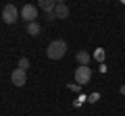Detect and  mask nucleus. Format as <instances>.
<instances>
[{
	"label": "nucleus",
	"instance_id": "20e7f679",
	"mask_svg": "<svg viewBox=\"0 0 125 116\" xmlns=\"http://www.w3.org/2000/svg\"><path fill=\"white\" fill-rule=\"evenodd\" d=\"M21 19L25 23H36V19H38V6H33V4H25L21 8Z\"/></svg>",
	"mask_w": 125,
	"mask_h": 116
},
{
	"label": "nucleus",
	"instance_id": "9b49d317",
	"mask_svg": "<svg viewBox=\"0 0 125 116\" xmlns=\"http://www.w3.org/2000/svg\"><path fill=\"white\" fill-rule=\"evenodd\" d=\"M19 68L27 71V68H29V58H25V56H21V58H19Z\"/></svg>",
	"mask_w": 125,
	"mask_h": 116
},
{
	"label": "nucleus",
	"instance_id": "2eb2a0df",
	"mask_svg": "<svg viewBox=\"0 0 125 116\" xmlns=\"http://www.w3.org/2000/svg\"><path fill=\"white\" fill-rule=\"evenodd\" d=\"M121 95H125V85H121Z\"/></svg>",
	"mask_w": 125,
	"mask_h": 116
},
{
	"label": "nucleus",
	"instance_id": "7ed1b4c3",
	"mask_svg": "<svg viewBox=\"0 0 125 116\" xmlns=\"http://www.w3.org/2000/svg\"><path fill=\"white\" fill-rule=\"evenodd\" d=\"M19 19V10L15 4H6L4 8H2V21L9 23V25H13V23H17Z\"/></svg>",
	"mask_w": 125,
	"mask_h": 116
},
{
	"label": "nucleus",
	"instance_id": "ddd939ff",
	"mask_svg": "<svg viewBox=\"0 0 125 116\" xmlns=\"http://www.w3.org/2000/svg\"><path fill=\"white\" fill-rule=\"evenodd\" d=\"M88 102H92V104H94V102H98V93H92V95H90V99H88Z\"/></svg>",
	"mask_w": 125,
	"mask_h": 116
},
{
	"label": "nucleus",
	"instance_id": "f03ea898",
	"mask_svg": "<svg viewBox=\"0 0 125 116\" xmlns=\"http://www.w3.org/2000/svg\"><path fill=\"white\" fill-rule=\"evenodd\" d=\"M90 79H92V68L90 66H77L75 68V83L77 85H88Z\"/></svg>",
	"mask_w": 125,
	"mask_h": 116
},
{
	"label": "nucleus",
	"instance_id": "4468645a",
	"mask_svg": "<svg viewBox=\"0 0 125 116\" xmlns=\"http://www.w3.org/2000/svg\"><path fill=\"white\" fill-rule=\"evenodd\" d=\"M69 89H73V91H79V89H81V85H69Z\"/></svg>",
	"mask_w": 125,
	"mask_h": 116
},
{
	"label": "nucleus",
	"instance_id": "423d86ee",
	"mask_svg": "<svg viewBox=\"0 0 125 116\" xmlns=\"http://www.w3.org/2000/svg\"><path fill=\"white\" fill-rule=\"evenodd\" d=\"M54 17L56 19H67L69 17V6L65 4V2H58L56 8H54Z\"/></svg>",
	"mask_w": 125,
	"mask_h": 116
},
{
	"label": "nucleus",
	"instance_id": "1a4fd4ad",
	"mask_svg": "<svg viewBox=\"0 0 125 116\" xmlns=\"http://www.w3.org/2000/svg\"><path fill=\"white\" fill-rule=\"evenodd\" d=\"M27 33L29 35H40L42 33V27H40V23H27Z\"/></svg>",
	"mask_w": 125,
	"mask_h": 116
},
{
	"label": "nucleus",
	"instance_id": "39448f33",
	"mask_svg": "<svg viewBox=\"0 0 125 116\" xmlns=\"http://www.w3.org/2000/svg\"><path fill=\"white\" fill-rule=\"evenodd\" d=\"M10 81H13V85H17V87H23V85L27 83V75L23 68H15L13 75H10Z\"/></svg>",
	"mask_w": 125,
	"mask_h": 116
},
{
	"label": "nucleus",
	"instance_id": "f257e3e1",
	"mask_svg": "<svg viewBox=\"0 0 125 116\" xmlns=\"http://www.w3.org/2000/svg\"><path fill=\"white\" fill-rule=\"evenodd\" d=\"M65 54H67V41H62V40L50 41L48 48H46V56H48L50 60H61Z\"/></svg>",
	"mask_w": 125,
	"mask_h": 116
},
{
	"label": "nucleus",
	"instance_id": "f8f14e48",
	"mask_svg": "<svg viewBox=\"0 0 125 116\" xmlns=\"http://www.w3.org/2000/svg\"><path fill=\"white\" fill-rule=\"evenodd\" d=\"M44 19L46 21H54L56 17H54V13H44Z\"/></svg>",
	"mask_w": 125,
	"mask_h": 116
},
{
	"label": "nucleus",
	"instance_id": "6e6552de",
	"mask_svg": "<svg viewBox=\"0 0 125 116\" xmlns=\"http://www.w3.org/2000/svg\"><path fill=\"white\" fill-rule=\"evenodd\" d=\"M75 60H77L79 66H88V64H90V54L85 52V50H79V52L75 54Z\"/></svg>",
	"mask_w": 125,
	"mask_h": 116
},
{
	"label": "nucleus",
	"instance_id": "9d476101",
	"mask_svg": "<svg viewBox=\"0 0 125 116\" xmlns=\"http://www.w3.org/2000/svg\"><path fill=\"white\" fill-rule=\"evenodd\" d=\"M94 58H96V60H98L100 64H104V58H106V54H104V50H102V48H98L96 52H94Z\"/></svg>",
	"mask_w": 125,
	"mask_h": 116
},
{
	"label": "nucleus",
	"instance_id": "0eeeda50",
	"mask_svg": "<svg viewBox=\"0 0 125 116\" xmlns=\"http://www.w3.org/2000/svg\"><path fill=\"white\" fill-rule=\"evenodd\" d=\"M56 4H58V2H54V0H40V2H38V6H40L44 13H54Z\"/></svg>",
	"mask_w": 125,
	"mask_h": 116
}]
</instances>
